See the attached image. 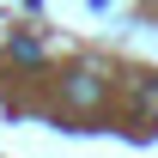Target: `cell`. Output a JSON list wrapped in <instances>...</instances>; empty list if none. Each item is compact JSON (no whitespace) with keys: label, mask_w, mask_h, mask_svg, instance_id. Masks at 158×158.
I'll list each match as a JSON object with an SVG mask.
<instances>
[{"label":"cell","mask_w":158,"mask_h":158,"mask_svg":"<svg viewBox=\"0 0 158 158\" xmlns=\"http://www.w3.org/2000/svg\"><path fill=\"white\" fill-rule=\"evenodd\" d=\"M98 98H103L98 73H73V79H67V103H73V110H91Z\"/></svg>","instance_id":"6da1fadb"},{"label":"cell","mask_w":158,"mask_h":158,"mask_svg":"<svg viewBox=\"0 0 158 158\" xmlns=\"http://www.w3.org/2000/svg\"><path fill=\"white\" fill-rule=\"evenodd\" d=\"M12 61H43V43L37 37H12Z\"/></svg>","instance_id":"7a4b0ae2"},{"label":"cell","mask_w":158,"mask_h":158,"mask_svg":"<svg viewBox=\"0 0 158 158\" xmlns=\"http://www.w3.org/2000/svg\"><path fill=\"white\" fill-rule=\"evenodd\" d=\"M146 116H158V79L146 85Z\"/></svg>","instance_id":"3957f363"}]
</instances>
